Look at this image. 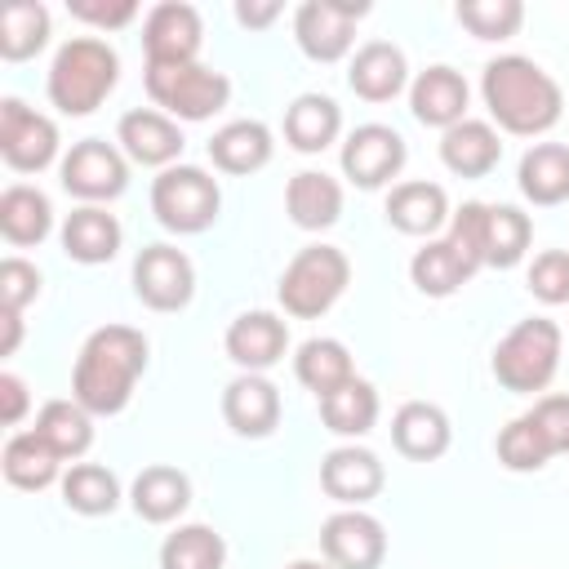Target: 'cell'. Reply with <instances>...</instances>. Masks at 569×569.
Wrapping results in <instances>:
<instances>
[{"instance_id": "1", "label": "cell", "mask_w": 569, "mask_h": 569, "mask_svg": "<svg viewBox=\"0 0 569 569\" xmlns=\"http://www.w3.org/2000/svg\"><path fill=\"white\" fill-rule=\"evenodd\" d=\"M142 373H147V338L133 325H102L84 338L76 356L71 400L84 405L93 418H116L133 400Z\"/></svg>"}, {"instance_id": "2", "label": "cell", "mask_w": 569, "mask_h": 569, "mask_svg": "<svg viewBox=\"0 0 569 569\" xmlns=\"http://www.w3.org/2000/svg\"><path fill=\"white\" fill-rule=\"evenodd\" d=\"M480 98H485L489 120L516 138H538V133L556 129V120L565 111L560 84L525 53H502V58L485 62Z\"/></svg>"}, {"instance_id": "3", "label": "cell", "mask_w": 569, "mask_h": 569, "mask_svg": "<svg viewBox=\"0 0 569 569\" xmlns=\"http://www.w3.org/2000/svg\"><path fill=\"white\" fill-rule=\"evenodd\" d=\"M120 80V53L102 36H71L49 62V102L62 116H93Z\"/></svg>"}, {"instance_id": "4", "label": "cell", "mask_w": 569, "mask_h": 569, "mask_svg": "<svg viewBox=\"0 0 569 569\" xmlns=\"http://www.w3.org/2000/svg\"><path fill=\"white\" fill-rule=\"evenodd\" d=\"M560 347H565L560 325L547 316H529L498 338L489 369H493L498 387H507L516 396H533V391L551 387V378L560 369Z\"/></svg>"}, {"instance_id": "5", "label": "cell", "mask_w": 569, "mask_h": 569, "mask_svg": "<svg viewBox=\"0 0 569 569\" xmlns=\"http://www.w3.org/2000/svg\"><path fill=\"white\" fill-rule=\"evenodd\" d=\"M351 284V262L338 244H307L280 271L276 298L293 320H320Z\"/></svg>"}, {"instance_id": "6", "label": "cell", "mask_w": 569, "mask_h": 569, "mask_svg": "<svg viewBox=\"0 0 569 569\" xmlns=\"http://www.w3.org/2000/svg\"><path fill=\"white\" fill-rule=\"evenodd\" d=\"M151 213L173 236H200L222 213L218 178L200 164H169L151 178Z\"/></svg>"}, {"instance_id": "7", "label": "cell", "mask_w": 569, "mask_h": 569, "mask_svg": "<svg viewBox=\"0 0 569 569\" xmlns=\"http://www.w3.org/2000/svg\"><path fill=\"white\" fill-rule=\"evenodd\" d=\"M147 98L169 116V120H213L231 102V80L204 62H182V67H147L142 71Z\"/></svg>"}, {"instance_id": "8", "label": "cell", "mask_w": 569, "mask_h": 569, "mask_svg": "<svg viewBox=\"0 0 569 569\" xmlns=\"http://www.w3.org/2000/svg\"><path fill=\"white\" fill-rule=\"evenodd\" d=\"M58 182L84 204H107L129 187V156L107 138H80L58 160Z\"/></svg>"}, {"instance_id": "9", "label": "cell", "mask_w": 569, "mask_h": 569, "mask_svg": "<svg viewBox=\"0 0 569 569\" xmlns=\"http://www.w3.org/2000/svg\"><path fill=\"white\" fill-rule=\"evenodd\" d=\"M365 13V0H302L293 9V40L311 62H342L356 44V22Z\"/></svg>"}, {"instance_id": "10", "label": "cell", "mask_w": 569, "mask_h": 569, "mask_svg": "<svg viewBox=\"0 0 569 569\" xmlns=\"http://www.w3.org/2000/svg\"><path fill=\"white\" fill-rule=\"evenodd\" d=\"M405 160H409V147L391 124H356L338 151L342 178L360 191L391 187V178H400Z\"/></svg>"}, {"instance_id": "11", "label": "cell", "mask_w": 569, "mask_h": 569, "mask_svg": "<svg viewBox=\"0 0 569 569\" xmlns=\"http://www.w3.org/2000/svg\"><path fill=\"white\" fill-rule=\"evenodd\" d=\"M200 44H204V18H200L196 4L164 0V4L147 9V18H142V53H147V67L200 62Z\"/></svg>"}, {"instance_id": "12", "label": "cell", "mask_w": 569, "mask_h": 569, "mask_svg": "<svg viewBox=\"0 0 569 569\" xmlns=\"http://www.w3.org/2000/svg\"><path fill=\"white\" fill-rule=\"evenodd\" d=\"M0 156L13 173H40L58 160V124L22 98H0Z\"/></svg>"}, {"instance_id": "13", "label": "cell", "mask_w": 569, "mask_h": 569, "mask_svg": "<svg viewBox=\"0 0 569 569\" xmlns=\"http://www.w3.org/2000/svg\"><path fill=\"white\" fill-rule=\"evenodd\" d=\"M133 293L151 311H182L196 293V267L173 244H147L133 258Z\"/></svg>"}, {"instance_id": "14", "label": "cell", "mask_w": 569, "mask_h": 569, "mask_svg": "<svg viewBox=\"0 0 569 569\" xmlns=\"http://www.w3.org/2000/svg\"><path fill=\"white\" fill-rule=\"evenodd\" d=\"M320 551L333 569H382L387 529L360 507H342L320 525Z\"/></svg>"}, {"instance_id": "15", "label": "cell", "mask_w": 569, "mask_h": 569, "mask_svg": "<svg viewBox=\"0 0 569 569\" xmlns=\"http://www.w3.org/2000/svg\"><path fill=\"white\" fill-rule=\"evenodd\" d=\"M116 142L129 156V164H142V169H169V164H178V156L187 147L178 120H169L156 107L124 111L120 124H116Z\"/></svg>"}, {"instance_id": "16", "label": "cell", "mask_w": 569, "mask_h": 569, "mask_svg": "<svg viewBox=\"0 0 569 569\" xmlns=\"http://www.w3.org/2000/svg\"><path fill=\"white\" fill-rule=\"evenodd\" d=\"M222 347H227V360L240 373H262V369H271V365L284 360V351H289V325L276 311H240L227 325Z\"/></svg>"}, {"instance_id": "17", "label": "cell", "mask_w": 569, "mask_h": 569, "mask_svg": "<svg viewBox=\"0 0 569 569\" xmlns=\"http://www.w3.org/2000/svg\"><path fill=\"white\" fill-rule=\"evenodd\" d=\"M387 485V471L378 462L373 449H360V445H338L320 458V489L342 502V507H365L382 493Z\"/></svg>"}, {"instance_id": "18", "label": "cell", "mask_w": 569, "mask_h": 569, "mask_svg": "<svg viewBox=\"0 0 569 569\" xmlns=\"http://www.w3.org/2000/svg\"><path fill=\"white\" fill-rule=\"evenodd\" d=\"M222 418L240 440H267L280 427V387L262 373H240L222 387Z\"/></svg>"}, {"instance_id": "19", "label": "cell", "mask_w": 569, "mask_h": 569, "mask_svg": "<svg viewBox=\"0 0 569 569\" xmlns=\"http://www.w3.org/2000/svg\"><path fill=\"white\" fill-rule=\"evenodd\" d=\"M467 102H471V89H467L462 71H453L445 62L418 71L413 84H409V111H413V120L427 124V129H440V133L467 120Z\"/></svg>"}, {"instance_id": "20", "label": "cell", "mask_w": 569, "mask_h": 569, "mask_svg": "<svg viewBox=\"0 0 569 569\" xmlns=\"http://www.w3.org/2000/svg\"><path fill=\"white\" fill-rule=\"evenodd\" d=\"M347 84L365 102H391L409 84V62L391 40H365L347 62Z\"/></svg>"}, {"instance_id": "21", "label": "cell", "mask_w": 569, "mask_h": 569, "mask_svg": "<svg viewBox=\"0 0 569 569\" xmlns=\"http://www.w3.org/2000/svg\"><path fill=\"white\" fill-rule=\"evenodd\" d=\"M449 440H453L449 413L440 405H431V400H409L391 418V445L409 462H436V458H445L449 453Z\"/></svg>"}, {"instance_id": "22", "label": "cell", "mask_w": 569, "mask_h": 569, "mask_svg": "<svg viewBox=\"0 0 569 569\" xmlns=\"http://www.w3.org/2000/svg\"><path fill=\"white\" fill-rule=\"evenodd\" d=\"M382 213H387V222H391L400 236H427V240H431L440 227H449V218H453L445 187H440V182H422V178L396 182V187L387 191Z\"/></svg>"}, {"instance_id": "23", "label": "cell", "mask_w": 569, "mask_h": 569, "mask_svg": "<svg viewBox=\"0 0 569 569\" xmlns=\"http://www.w3.org/2000/svg\"><path fill=\"white\" fill-rule=\"evenodd\" d=\"M58 240H62V253H67L71 262H80V267H102V262H111V258L120 253L124 231H120L116 213H107L102 204H80V209L67 213Z\"/></svg>"}, {"instance_id": "24", "label": "cell", "mask_w": 569, "mask_h": 569, "mask_svg": "<svg viewBox=\"0 0 569 569\" xmlns=\"http://www.w3.org/2000/svg\"><path fill=\"white\" fill-rule=\"evenodd\" d=\"M502 160V138L489 120H462L440 133V164L453 178H489Z\"/></svg>"}, {"instance_id": "25", "label": "cell", "mask_w": 569, "mask_h": 569, "mask_svg": "<svg viewBox=\"0 0 569 569\" xmlns=\"http://www.w3.org/2000/svg\"><path fill=\"white\" fill-rule=\"evenodd\" d=\"M204 151H209L213 169H222L231 178H244V173H258V169L271 164L276 142H271V129L262 120H231L204 142Z\"/></svg>"}, {"instance_id": "26", "label": "cell", "mask_w": 569, "mask_h": 569, "mask_svg": "<svg viewBox=\"0 0 569 569\" xmlns=\"http://www.w3.org/2000/svg\"><path fill=\"white\" fill-rule=\"evenodd\" d=\"M129 507L138 511V520L147 525H169L178 520L187 507H191V480L187 471L169 467V462H156V467H142L133 489H129Z\"/></svg>"}, {"instance_id": "27", "label": "cell", "mask_w": 569, "mask_h": 569, "mask_svg": "<svg viewBox=\"0 0 569 569\" xmlns=\"http://www.w3.org/2000/svg\"><path fill=\"white\" fill-rule=\"evenodd\" d=\"M342 133V107L329 93H298L284 107V142L302 156H320Z\"/></svg>"}, {"instance_id": "28", "label": "cell", "mask_w": 569, "mask_h": 569, "mask_svg": "<svg viewBox=\"0 0 569 569\" xmlns=\"http://www.w3.org/2000/svg\"><path fill=\"white\" fill-rule=\"evenodd\" d=\"M284 213L302 231H325L342 218V187L325 169H302L284 187Z\"/></svg>"}, {"instance_id": "29", "label": "cell", "mask_w": 569, "mask_h": 569, "mask_svg": "<svg viewBox=\"0 0 569 569\" xmlns=\"http://www.w3.org/2000/svg\"><path fill=\"white\" fill-rule=\"evenodd\" d=\"M516 187H520V196H525L529 204H538V209L565 204V200H569V147H565V142H533V147L520 156Z\"/></svg>"}, {"instance_id": "30", "label": "cell", "mask_w": 569, "mask_h": 569, "mask_svg": "<svg viewBox=\"0 0 569 569\" xmlns=\"http://www.w3.org/2000/svg\"><path fill=\"white\" fill-rule=\"evenodd\" d=\"M49 231H53V204L40 187L13 182L0 191V236L13 249H36L49 240Z\"/></svg>"}, {"instance_id": "31", "label": "cell", "mask_w": 569, "mask_h": 569, "mask_svg": "<svg viewBox=\"0 0 569 569\" xmlns=\"http://www.w3.org/2000/svg\"><path fill=\"white\" fill-rule=\"evenodd\" d=\"M0 471L13 489L22 493H40L49 489L53 480H62V458L36 436V431H13L4 440V453H0Z\"/></svg>"}, {"instance_id": "32", "label": "cell", "mask_w": 569, "mask_h": 569, "mask_svg": "<svg viewBox=\"0 0 569 569\" xmlns=\"http://www.w3.org/2000/svg\"><path fill=\"white\" fill-rule=\"evenodd\" d=\"M293 373L316 400H325V396H333L338 387H347L356 378V365H351V351L338 338H307L293 356Z\"/></svg>"}, {"instance_id": "33", "label": "cell", "mask_w": 569, "mask_h": 569, "mask_svg": "<svg viewBox=\"0 0 569 569\" xmlns=\"http://www.w3.org/2000/svg\"><path fill=\"white\" fill-rule=\"evenodd\" d=\"M31 431H36L62 462H67V458L76 462V458L89 453V445H93V413H89L84 405H76V400H44Z\"/></svg>"}, {"instance_id": "34", "label": "cell", "mask_w": 569, "mask_h": 569, "mask_svg": "<svg viewBox=\"0 0 569 569\" xmlns=\"http://www.w3.org/2000/svg\"><path fill=\"white\" fill-rule=\"evenodd\" d=\"M529 240H533V222L525 209L489 204V213H485V267H493V271L520 267L529 253Z\"/></svg>"}, {"instance_id": "35", "label": "cell", "mask_w": 569, "mask_h": 569, "mask_svg": "<svg viewBox=\"0 0 569 569\" xmlns=\"http://www.w3.org/2000/svg\"><path fill=\"white\" fill-rule=\"evenodd\" d=\"M471 276H476V271L462 262V253H458L445 236H440V240H427V244L409 258V280H413V289L427 293V298H449V293H458Z\"/></svg>"}, {"instance_id": "36", "label": "cell", "mask_w": 569, "mask_h": 569, "mask_svg": "<svg viewBox=\"0 0 569 569\" xmlns=\"http://www.w3.org/2000/svg\"><path fill=\"white\" fill-rule=\"evenodd\" d=\"M320 422L333 436H347V440L369 436L373 422H378V391H373V382L351 378L347 387H338L333 396H325L320 400Z\"/></svg>"}, {"instance_id": "37", "label": "cell", "mask_w": 569, "mask_h": 569, "mask_svg": "<svg viewBox=\"0 0 569 569\" xmlns=\"http://www.w3.org/2000/svg\"><path fill=\"white\" fill-rule=\"evenodd\" d=\"M62 502L76 516H111L120 507V480L102 462H71L62 471Z\"/></svg>"}, {"instance_id": "38", "label": "cell", "mask_w": 569, "mask_h": 569, "mask_svg": "<svg viewBox=\"0 0 569 569\" xmlns=\"http://www.w3.org/2000/svg\"><path fill=\"white\" fill-rule=\"evenodd\" d=\"M49 44V9L40 0H13L0 13V58L27 62Z\"/></svg>"}, {"instance_id": "39", "label": "cell", "mask_w": 569, "mask_h": 569, "mask_svg": "<svg viewBox=\"0 0 569 569\" xmlns=\"http://www.w3.org/2000/svg\"><path fill=\"white\" fill-rule=\"evenodd\" d=\"M227 542L209 525H178L160 542V569H222Z\"/></svg>"}, {"instance_id": "40", "label": "cell", "mask_w": 569, "mask_h": 569, "mask_svg": "<svg viewBox=\"0 0 569 569\" xmlns=\"http://www.w3.org/2000/svg\"><path fill=\"white\" fill-rule=\"evenodd\" d=\"M453 18L476 36V40H511L525 22L520 0H458Z\"/></svg>"}, {"instance_id": "41", "label": "cell", "mask_w": 569, "mask_h": 569, "mask_svg": "<svg viewBox=\"0 0 569 569\" xmlns=\"http://www.w3.org/2000/svg\"><path fill=\"white\" fill-rule=\"evenodd\" d=\"M551 458H556V453H551V445L542 440V431L533 427L529 413L511 418V422L498 431V462H502L507 471H542Z\"/></svg>"}, {"instance_id": "42", "label": "cell", "mask_w": 569, "mask_h": 569, "mask_svg": "<svg viewBox=\"0 0 569 569\" xmlns=\"http://www.w3.org/2000/svg\"><path fill=\"white\" fill-rule=\"evenodd\" d=\"M529 293L547 307H560L569 302V249H542L533 262H529V276H525Z\"/></svg>"}, {"instance_id": "43", "label": "cell", "mask_w": 569, "mask_h": 569, "mask_svg": "<svg viewBox=\"0 0 569 569\" xmlns=\"http://www.w3.org/2000/svg\"><path fill=\"white\" fill-rule=\"evenodd\" d=\"M485 213H489V204L467 200L462 209H453L449 231H445V240L462 253V262H467L471 271H480V267H485Z\"/></svg>"}, {"instance_id": "44", "label": "cell", "mask_w": 569, "mask_h": 569, "mask_svg": "<svg viewBox=\"0 0 569 569\" xmlns=\"http://www.w3.org/2000/svg\"><path fill=\"white\" fill-rule=\"evenodd\" d=\"M40 284H44L40 267L27 262V258H18V253H9V258L0 262V311L22 316V311L40 298Z\"/></svg>"}, {"instance_id": "45", "label": "cell", "mask_w": 569, "mask_h": 569, "mask_svg": "<svg viewBox=\"0 0 569 569\" xmlns=\"http://www.w3.org/2000/svg\"><path fill=\"white\" fill-rule=\"evenodd\" d=\"M529 418L551 445V453H569V396H538Z\"/></svg>"}, {"instance_id": "46", "label": "cell", "mask_w": 569, "mask_h": 569, "mask_svg": "<svg viewBox=\"0 0 569 569\" xmlns=\"http://www.w3.org/2000/svg\"><path fill=\"white\" fill-rule=\"evenodd\" d=\"M67 13L98 31H120L138 18V4L133 0H67Z\"/></svg>"}, {"instance_id": "47", "label": "cell", "mask_w": 569, "mask_h": 569, "mask_svg": "<svg viewBox=\"0 0 569 569\" xmlns=\"http://www.w3.org/2000/svg\"><path fill=\"white\" fill-rule=\"evenodd\" d=\"M27 409H31L27 382L4 369V373H0V422H4V427H18V422L27 418Z\"/></svg>"}, {"instance_id": "48", "label": "cell", "mask_w": 569, "mask_h": 569, "mask_svg": "<svg viewBox=\"0 0 569 569\" xmlns=\"http://www.w3.org/2000/svg\"><path fill=\"white\" fill-rule=\"evenodd\" d=\"M280 13H284V9H280L276 0H262V4H258V0H240V4H236V22H240L244 31H262V27H271Z\"/></svg>"}, {"instance_id": "49", "label": "cell", "mask_w": 569, "mask_h": 569, "mask_svg": "<svg viewBox=\"0 0 569 569\" xmlns=\"http://www.w3.org/2000/svg\"><path fill=\"white\" fill-rule=\"evenodd\" d=\"M0 316H4V342H0V356H13L18 342H22V316H13V311H0Z\"/></svg>"}, {"instance_id": "50", "label": "cell", "mask_w": 569, "mask_h": 569, "mask_svg": "<svg viewBox=\"0 0 569 569\" xmlns=\"http://www.w3.org/2000/svg\"><path fill=\"white\" fill-rule=\"evenodd\" d=\"M284 569H333V565H329V560H325V565H320V560H289Z\"/></svg>"}]
</instances>
